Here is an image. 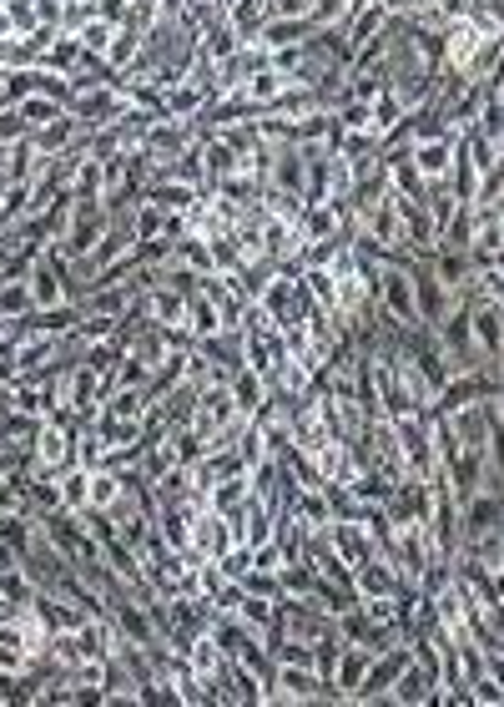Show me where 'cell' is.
<instances>
[{"instance_id": "cell-24", "label": "cell", "mask_w": 504, "mask_h": 707, "mask_svg": "<svg viewBox=\"0 0 504 707\" xmlns=\"http://www.w3.org/2000/svg\"><path fill=\"white\" fill-rule=\"evenodd\" d=\"M288 87H293V81H288V76H283V72H273V66H262L258 76H247V81H243V97H247V102H253V106H273V102H277V97H283V91H288Z\"/></svg>"}, {"instance_id": "cell-22", "label": "cell", "mask_w": 504, "mask_h": 707, "mask_svg": "<svg viewBox=\"0 0 504 707\" xmlns=\"http://www.w3.org/2000/svg\"><path fill=\"white\" fill-rule=\"evenodd\" d=\"M182 329H188L192 339H207V334H217V329H222V319H217V304L202 294V283L188 294V319H182Z\"/></svg>"}, {"instance_id": "cell-34", "label": "cell", "mask_w": 504, "mask_h": 707, "mask_svg": "<svg viewBox=\"0 0 504 707\" xmlns=\"http://www.w3.org/2000/svg\"><path fill=\"white\" fill-rule=\"evenodd\" d=\"M15 112H21V117H26V127L36 132V127H46V121H56L61 112H66V106L51 102V97H36V91H30L26 102H15Z\"/></svg>"}, {"instance_id": "cell-17", "label": "cell", "mask_w": 504, "mask_h": 707, "mask_svg": "<svg viewBox=\"0 0 504 707\" xmlns=\"http://www.w3.org/2000/svg\"><path fill=\"white\" fill-rule=\"evenodd\" d=\"M76 137H81V127L61 112L56 121H46V127H36V132H30V147L41 152V157H61V152L76 147Z\"/></svg>"}, {"instance_id": "cell-43", "label": "cell", "mask_w": 504, "mask_h": 707, "mask_svg": "<svg viewBox=\"0 0 504 707\" xmlns=\"http://www.w3.org/2000/svg\"><path fill=\"white\" fill-rule=\"evenodd\" d=\"M384 5H389V15H414L424 5H434V0H384Z\"/></svg>"}, {"instance_id": "cell-36", "label": "cell", "mask_w": 504, "mask_h": 707, "mask_svg": "<svg viewBox=\"0 0 504 707\" xmlns=\"http://www.w3.org/2000/svg\"><path fill=\"white\" fill-rule=\"evenodd\" d=\"M500 703H504V678L479 672V678L469 682V707H500Z\"/></svg>"}, {"instance_id": "cell-41", "label": "cell", "mask_w": 504, "mask_h": 707, "mask_svg": "<svg viewBox=\"0 0 504 707\" xmlns=\"http://www.w3.org/2000/svg\"><path fill=\"white\" fill-rule=\"evenodd\" d=\"M127 11H131V0H96V15L101 21H112V26H121Z\"/></svg>"}, {"instance_id": "cell-19", "label": "cell", "mask_w": 504, "mask_h": 707, "mask_svg": "<svg viewBox=\"0 0 504 707\" xmlns=\"http://www.w3.org/2000/svg\"><path fill=\"white\" fill-rule=\"evenodd\" d=\"M72 197L76 203H101V192H106V177H101V157L96 152H81L76 157V172H72Z\"/></svg>"}, {"instance_id": "cell-33", "label": "cell", "mask_w": 504, "mask_h": 707, "mask_svg": "<svg viewBox=\"0 0 504 707\" xmlns=\"http://www.w3.org/2000/svg\"><path fill=\"white\" fill-rule=\"evenodd\" d=\"M323 501H328V516L333 520H359L363 516V501L348 486H338V480H328V486H323Z\"/></svg>"}, {"instance_id": "cell-12", "label": "cell", "mask_w": 504, "mask_h": 707, "mask_svg": "<svg viewBox=\"0 0 504 707\" xmlns=\"http://www.w3.org/2000/svg\"><path fill=\"white\" fill-rule=\"evenodd\" d=\"M328 541H333V551L348 561V566H363V561H374L378 551H374V541H369V530L359 526V520H328Z\"/></svg>"}, {"instance_id": "cell-5", "label": "cell", "mask_w": 504, "mask_h": 707, "mask_svg": "<svg viewBox=\"0 0 504 707\" xmlns=\"http://www.w3.org/2000/svg\"><path fill=\"white\" fill-rule=\"evenodd\" d=\"M409 663H414V657H409V642H393V647L374 652V663H369V672H363V682H359V693H353V703H378V697L389 693L393 678H399Z\"/></svg>"}, {"instance_id": "cell-7", "label": "cell", "mask_w": 504, "mask_h": 707, "mask_svg": "<svg viewBox=\"0 0 504 707\" xmlns=\"http://www.w3.org/2000/svg\"><path fill=\"white\" fill-rule=\"evenodd\" d=\"M418 703L439 707V703H444V687H439V682H434L418 663H409V667L399 672V678H393L389 693L378 697V707H418Z\"/></svg>"}, {"instance_id": "cell-31", "label": "cell", "mask_w": 504, "mask_h": 707, "mask_svg": "<svg viewBox=\"0 0 504 707\" xmlns=\"http://www.w3.org/2000/svg\"><path fill=\"white\" fill-rule=\"evenodd\" d=\"M348 490H353L363 505H384L393 496V480L389 475H378V471H359L353 480H348Z\"/></svg>"}, {"instance_id": "cell-32", "label": "cell", "mask_w": 504, "mask_h": 707, "mask_svg": "<svg viewBox=\"0 0 504 707\" xmlns=\"http://www.w3.org/2000/svg\"><path fill=\"white\" fill-rule=\"evenodd\" d=\"M87 465H66V471H56V486H61V505L66 511H81L87 505Z\"/></svg>"}, {"instance_id": "cell-3", "label": "cell", "mask_w": 504, "mask_h": 707, "mask_svg": "<svg viewBox=\"0 0 504 707\" xmlns=\"http://www.w3.org/2000/svg\"><path fill=\"white\" fill-rule=\"evenodd\" d=\"M469 334L484 364H504V298H469Z\"/></svg>"}, {"instance_id": "cell-1", "label": "cell", "mask_w": 504, "mask_h": 707, "mask_svg": "<svg viewBox=\"0 0 504 707\" xmlns=\"http://www.w3.org/2000/svg\"><path fill=\"white\" fill-rule=\"evenodd\" d=\"M253 304H258V309L268 313L277 329H288V324H298L302 313H308V304H313V298L302 294V283H298V273H293V268H277V273H268V279L258 283Z\"/></svg>"}, {"instance_id": "cell-45", "label": "cell", "mask_w": 504, "mask_h": 707, "mask_svg": "<svg viewBox=\"0 0 504 707\" xmlns=\"http://www.w3.org/2000/svg\"><path fill=\"white\" fill-rule=\"evenodd\" d=\"M202 5H217V0H202ZM217 11H222V5H217Z\"/></svg>"}, {"instance_id": "cell-18", "label": "cell", "mask_w": 504, "mask_h": 707, "mask_svg": "<svg viewBox=\"0 0 504 707\" xmlns=\"http://www.w3.org/2000/svg\"><path fill=\"white\" fill-rule=\"evenodd\" d=\"M146 404H152L146 384H116V389H106V395H101V410L112 414V420H142Z\"/></svg>"}, {"instance_id": "cell-8", "label": "cell", "mask_w": 504, "mask_h": 707, "mask_svg": "<svg viewBox=\"0 0 504 707\" xmlns=\"http://www.w3.org/2000/svg\"><path fill=\"white\" fill-rule=\"evenodd\" d=\"M369 663H374V652L369 647H353V642L338 647V657H333V667H328V682H333V693L344 697V703H353V693H359Z\"/></svg>"}, {"instance_id": "cell-11", "label": "cell", "mask_w": 504, "mask_h": 707, "mask_svg": "<svg viewBox=\"0 0 504 707\" xmlns=\"http://www.w3.org/2000/svg\"><path fill=\"white\" fill-rule=\"evenodd\" d=\"M192 349H197L222 380H228L232 369H243V334H237V329H217L207 339H192Z\"/></svg>"}, {"instance_id": "cell-21", "label": "cell", "mask_w": 504, "mask_h": 707, "mask_svg": "<svg viewBox=\"0 0 504 707\" xmlns=\"http://www.w3.org/2000/svg\"><path fill=\"white\" fill-rule=\"evenodd\" d=\"M167 258H172L177 268H192V273H202V279H207V273H217L212 248H207V237H197V233H182V237H177Z\"/></svg>"}, {"instance_id": "cell-29", "label": "cell", "mask_w": 504, "mask_h": 707, "mask_svg": "<svg viewBox=\"0 0 504 707\" xmlns=\"http://www.w3.org/2000/svg\"><path fill=\"white\" fill-rule=\"evenodd\" d=\"M36 526H41V520L30 516L26 505H21V511H5V516H0V541L11 545V551H26L30 536H36Z\"/></svg>"}, {"instance_id": "cell-30", "label": "cell", "mask_w": 504, "mask_h": 707, "mask_svg": "<svg viewBox=\"0 0 504 707\" xmlns=\"http://www.w3.org/2000/svg\"><path fill=\"white\" fill-rule=\"evenodd\" d=\"M167 450H172V465H188V471H192V465L207 455V440H202L192 425H182V429H172V435H167Z\"/></svg>"}, {"instance_id": "cell-25", "label": "cell", "mask_w": 504, "mask_h": 707, "mask_svg": "<svg viewBox=\"0 0 504 707\" xmlns=\"http://www.w3.org/2000/svg\"><path fill=\"white\" fill-rule=\"evenodd\" d=\"M72 36H76V46H81L87 56L106 61V51H112V41H116V26H112V21H101V15H91L87 26H76Z\"/></svg>"}, {"instance_id": "cell-27", "label": "cell", "mask_w": 504, "mask_h": 707, "mask_svg": "<svg viewBox=\"0 0 504 707\" xmlns=\"http://www.w3.org/2000/svg\"><path fill=\"white\" fill-rule=\"evenodd\" d=\"M116 496H121V475L106 471V465H96V471L87 475V505L91 511H106ZM87 505H81V511H87Z\"/></svg>"}, {"instance_id": "cell-9", "label": "cell", "mask_w": 504, "mask_h": 707, "mask_svg": "<svg viewBox=\"0 0 504 707\" xmlns=\"http://www.w3.org/2000/svg\"><path fill=\"white\" fill-rule=\"evenodd\" d=\"M393 15H389V5H384V0H369V5H353V11L344 15V41L353 46V51H359L363 41H378V36H384V26H389Z\"/></svg>"}, {"instance_id": "cell-4", "label": "cell", "mask_w": 504, "mask_h": 707, "mask_svg": "<svg viewBox=\"0 0 504 707\" xmlns=\"http://www.w3.org/2000/svg\"><path fill=\"white\" fill-rule=\"evenodd\" d=\"M504 526V496L500 490H475L469 501H460V545H475L479 536Z\"/></svg>"}, {"instance_id": "cell-37", "label": "cell", "mask_w": 504, "mask_h": 707, "mask_svg": "<svg viewBox=\"0 0 504 707\" xmlns=\"http://www.w3.org/2000/svg\"><path fill=\"white\" fill-rule=\"evenodd\" d=\"M26 137H30L26 117H21L15 106H0V147H15V142H26Z\"/></svg>"}, {"instance_id": "cell-26", "label": "cell", "mask_w": 504, "mask_h": 707, "mask_svg": "<svg viewBox=\"0 0 504 707\" xmlns=\"http://www.w3.org/2000/svg\"><path fill=\"white\" fill-rule=\"evenodd\" d=\"M500 56H504V36H494V41H479V51L469 56V66H464V81H490V76H500Z\"/></svg>"}, {"instance_id": "cell-42", "label": "cell", "mask_w": 504, "mask_h": 707, "mask_svg": "<svg viewBox=\"0 0 504 707\" xmlns=\"http://www.w3.org/2000/svg\"><path fill=\"white\" fill-rule=\"evenodd\" d=\"M273 5V15H308L313 11V0H268Z\"/></svg>"}, {"instance_id": "cell-44", "label": "cell", "mask_w": 504, "mask_h": 707, "mask_svg": "<svg viewBox=\"0 0 504 707\" xmlns=\"http://www.w3.org/2000/svg\"><path fill=\"white\" fill-rule=\"evenodd\" d=\"M217 5H222V15H228V11H237V5H243V0H217Z\"/></svg>"}, {"instance_id": "cell-13", "label": "cell", "mask_w": 504, "mask_h": 707, "mask_svg": "<svg viewBox=\"0 0 504 707\" xmlns=\"http://www.w3.org/2000/svg\"><path fill=\"white\" fill-rule=\"evenodd\" d=\"M454 137H460V132L429 137V142H414V147H409V157H414V167H418V177H424V182H444L449 157H454Z\"/></svg>"}, {"instance_id": "cell-10", "label": "cell", "mask_w": 504, "mask_h": 707, "mask_svg": "<svg viewBox=\"0 0 504 707\" xmlns=\"http://www.w3.org/2000/svg\"><path fill=\"white\" fill-rule=\"evenodd\" d=\"M232 541H237V536H232V520L228 516H217V511H197V520H192V551H197L202 561H217Z\"/></svg>"}, {"instance_id": "cell-35", "label": "cell", "mask_w": 504, "mask_h": 707, "mask_svg": "<svg viewBox=\"0 0 504 707\" xmlns=\"http://www.w3.org/2000/svg\"><path fill=\"white\" fill-rule=\"evenodd\" d=\"M353 11V0H313L308 11V26L313 30H328V26H344V15Z\"/></svg>"}, {"instance_id": "cell-16", "label": "cell", "mask_w": 504, "mask_h": 707, "mask_svg": "<svg viewBox=\"0 0 504 707\" xmlns=\"http://www.w3.org/2000/svg\"><path fill=\"white\" fill-rule=\"evenodd\" d=\"M228 389H232V404H237V414H243V420H253V414L262 410V399H268V380H262V374H253L247 364L228 374Z\"/></svg>"}, {"instance_id": "cell-2", "label": "cell", "mask_w": 504, "mask_h": 707, "mask_svg": "<svg viewBox=\"0 0 504 707\" xmlns=\"http://www.w3.org/2000/svg\"><path fill=\"white\" fill-rule=\"evenodd\" d=\"M232 420H237V404H232V389H228V380L202 384V389H197V399H192V420H188V425L197 429L202 440H212L217 429H228Z\"/></svg>"}, {"instance_id": "cell-40", "label": "cell", "mask_w": 504, "mask_h": 707, "mask_svg": "<svg viewBox=\"0 0 504 707\" xmlns=\"http://www.w3.org/2000/svg\"><path fill=\"white\" fill-rule=\"evenodd\" d=\"M61 5H66V0H36V26L61 30Z\"/></svg>"}, {"instance_id": "cell-14", "label": "cell", "mask_w": 504, "mask_h": 707, "mask_svg": "<svg viewBox=\"0 0 504 707\" xmlns=\"http://www.w3.org/2000/svg\"><path fill=\"white\" fill-rule=\"evenodd\" d=\"M313 36V26H308V15H268L258 26V36H253V46H262V51H277V46H298Z\"/></svg>"}, {"instance_id": "cell-39", "label": "cell", "mask_w": 504, "mask_h": 707, "mask_svg": "<svg viewBox=\"0 0 504 707\" xmlns=\"http://www.w3.org/2000/svg\"><path fill=\"white\" fill-rule=\"evenodd\" d=\"M91 15H96V0H66V5H61V30L72 36L76 26H87Z\"/></svg>"}, {"instance_id": "cell-20", "label": "cell", "mask_w": 504, "mask_h": 707, "mask_svg": "<svg viewBox=\"0 0 504 707\" xmlns=\"http://www.w3.org/2000/svg\"><path fill=\"white\" fill-rule=\"evenodd\" d=\"M21 505H26L30 516L41 520V516H51V511H66L61 505V486H56V475H30L26 480V490H21Z\"/></svg>"}, {"instance_id": "cell-28", "label": "cell", "mask_w": 504, "mask_h": 707, "mask_svg": "<svg viewBox=\"0 0 504 707\" xmlns=\"http://www.w3.org/2000/svg\"><path fill=\"white\" fill-rule=\"evenodd\" d=\"M137 56H142V30H137V26H116V41H112V51H106L112 76H121Z\"/></svg>"}, {"instance_id": "cell-23", "label": "cell", "mask_w": 504, "mask_h": 707, "mask_svg": "<svg viewBox=\"0 0 504 707\" xmlns=\"http://www.w3.org/2000/svg\"><path fill=\"white\" fill-rule=\"evenodd\" d=\"M46 167V157L36 147H30V137L26 142H15V147H5V163H0V177L5 182H30V177Z\"/></svg>"}, {"instance_id": "cell-38", "label": "cell", "mask_w": 504, "mask_h": 707, "mask_svg": "<svg viewBox=\"0 0 504 707\" xmlns=\"http://www.w3.org/2000/svg\"><path fill=\"white\" fill-rule=\"evenodd\" d=\"M237 587L253 591V596H268V602H277V596H283V591H277V571H262V566H253Z\"/></svg>"}, {"instance_id": "cell-15", "label": "cell", "mask_w": 504, "mask_h": 707, "mask_svg": "<svg viewBox=\"0 0 504 707\" xmlns=\"http://www.w3.org/2000/svg\"><path fill=\"white\" fill-rule=\"evenodd\" d=\"M253 496V475L247 471H232V475H222V480H212L207 486V511H217V516H232L237 505Z\"/></svg>"}, {"instance_id": "cell-6", "label": "cell", "mask_w": 504, "mask_h": 707, "mask_svg": "<svg viewBox=\"0 0 504 707\" xmlns=\"http://www.w3.org/2000/svg\"><path fill=\"white\" fill-rule=\"evenodd\" d=\"M106 207L101 203H76V213H72V228H66V237L61 243H51V248H61L66 258H87L91 248H96V237L106 233Z\"/></svg>"}]
</instances>
